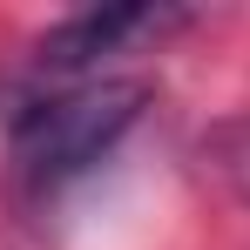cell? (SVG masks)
Returning a JSON list of instances; mask_svg holds the SVG:
<instances>
[{"mask_svg": "<svg viewBox=\"0 0 250 250\" xmlns=\"http://www.w3.org/2000/svg\"><path fill=\"white\" fill-rule=\"evenodd\" d=\"M149 108V82H122V75H95V82H68L61 95H41L14 115L7 135V163L27 196H54L61 183H75L102 163Z\"/></svg>", "mask_w": 250, "mask_h": 250, "instance_id": "cell-1", "label": "cell"}, {"mask_svg": "<svg viewBox=\"0 0 250 250\" xmlns=\"http://www.w3.org/2000/svg\"><path fill=\"white\" fill-rule=\"evenodd\" d=\"M183 21H189L183 7H88V14H68L41 41V68L47 75H88L95 61L128 54L135 41H163Z\"/></svg>", "mask_w": 250, "mask_h": 250, "instance_id": "cell-2", "label": "cell"}, {"mask_svg": "<svg viewBox=\"0 0 250 250\" xmlns=\"http://www.w3.org/2000/svg\"><path fill=\"white\" fill-rule=\"evenodd\" d=\"M209 156H216V169L230 176V189H237V196L250 203V122H230V128H216Z\"/></svg>", "mask_w": 250, "mask_h": 250, "instance_id": "cell-3", "label": "cell"}]
</instances>
